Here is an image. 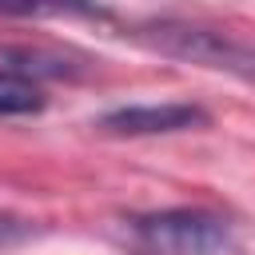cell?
Instances as JSON below:
<instances>
[{
	"instance_id": "1",
	"label": "cell",
	"mask_w": 255,
	"mask_h": 255,
	"mask_svg": "<svg viewBox=\"0 0 255 255\" xmlns=\"http://www.w3.org/2000/svg\"><path fill=\"white\" fill-rule=\"evenodd\" d=\"M135 255H223L235 243L231 219L211 207H163L128 219Z\"/></svg>"
},
{
	"instance_id": "2",
	"label": "cell",
	"mask_w": 255,
	"mask_h": 255,
	"mask_svg": "<svg viewBox=\"0 0 255 255\" xmlns=\"http://www.w3.org/2000/svg\"><path fill=\"white\" fill-rule=\"evenodd\" d=\"M135 36L147 48H155L159 56L199 64V68H211V72H227V76L255 84V44H243L227 32L187 24V20H147V24L135 28Z\"/></svg>"
},
{
	"instance_id": "3",
	"label": "cell",
	"mask_w": 255,
	"mask_h": 255,
	"mask_svg": "<svg viewBox=\"0 0 255 255\" xmlns=\"http://www.w3.org/2000/svg\"><path fill=\"white\" fill-rule=\"evenodd\" d=\"M211 116L199 104H131L100 116V131L108 135H171V131H195L207 128Z\"/></svg>"
},
{
	"instance_id": "4",
	"label": "cell",
	"mask_w": 255,
	"mask_h": 255,
	"mask_svg": "<svg viewBox=\"0 0 255 255\" xmlns=\"http://www.w3.org/2000/svg\"><path fill=\"white\" fill-rule=\"evenodd\" d=\"M0 68H12V72H24L32 80H60V76H76V64L60 52H48V48H0Z\"/></svg>"
},
{
	"instance_id": "5",
	"label": "cell",
	"mask_w": 255,
	"mask_h": 255,
	"mask_svg": "<svg viewBox=\"0 0 255 255\" xmlns=\"http://www.w3.org/2000/svg\"><path fill=\"white\" fill-rule=\"evenodd\" d=\"M44 108V88L40 80L0 68V116H32Z\"/></svg>"
},
{
	"instance_id": "6",
	"label": "cell",
	"mask_w": 255,
	"mask_h": 255,
	"mask_svg": "<svg viewBox=\"0 0 255 255\" xmlns=\"http://www.w3.org/2000/svg\"><path fill=\"white\" fill-rule=\"evenodd\" d=\"M104 16L92 0H0V16Z\"/></svg>"
},
{
	"instance_id": "7",
	"label": "cell",
	"mask_w": 255,
	"mask_h": 255,
	"mask_svg": "<svg viewBox=\"0 0 255 255\" xmlns=\"http://www.w3.org/2000/svg\"><path fill=\"white\" fill-rule=\"evenodd\" d=\"M36 235V223L24 219V215H12V211H0V251H12L20 243H28Z\"/></svg>"
}]
</instances>
